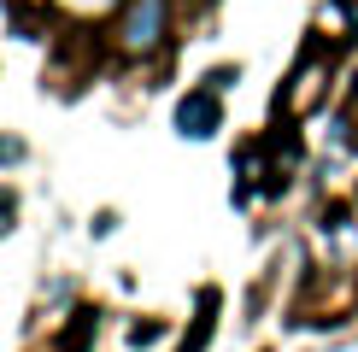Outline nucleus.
<instances>
[{"mask_svg":"<svg viewBox=\"0 0 358 352\" xmlns=\"http://www.w3.org/2000/svg\"><path fill=\"white\" fill-rule=\"evenodd\" d=\"M117 47H124L129 59H153L159 47H165V0H124Z\"/></svg>","mask_w":358,"mask_h":352,"instance_id":"f257e3e1","label":"nucleus"},{"mask_svg":"<svg viewBox=\"0 0 358 352\" xmlns=\"http://www.w3.org/2000/svg\"><path fill=\"white\" fill-rule=\"evenodd\" d=\"M217 100H212V88H200V94H188L182 106H176V124H182V135H194V141H206L217 129Z\"/></svg>","mask_w":358,"mask_h":352,"instance_id":"f03ea898","label":"nucleus"},{"mask_svg":"<svg viewBox=\"0 0 358 352\" xmlns=\"http://www.w3.org/2000/svg\"><path fill=\"white\" fill-rule=\"evenodd\" d=\"M59 6H71V12H83V18H100V12H112V6H124V0H59Z\"/></svg>","mask_w":358,"mask_h":352,"instance_id":"7ed1b4c3","label":"nucleus"},{"mask_svg":"<svg viewBox=\"0 0 358 352\" xmlns=\"http://www.w3.org/2000/svg\"><path fill=\"white\" fill-rule=\"evenodd\" d=\"M18 153H24L18 141H0V159H18Z\"/></svg>","mask_w":358,"mask_h":352,"instance_id":"20e7f679","label":"nucleus"},{"mask_svg":"<svg viewBox=\"0 0 358 352\" xmlns=\"http://www.w3.org/2000/svg\"><path fill=\"white\" fill-rule=\"evenodd\" d=\"M194 6H212V0H194Z\"/></svg>","mask_w":358,"mask_h":352,"instance_id":"39448f33","label":"nucleus"}]
</instances>
